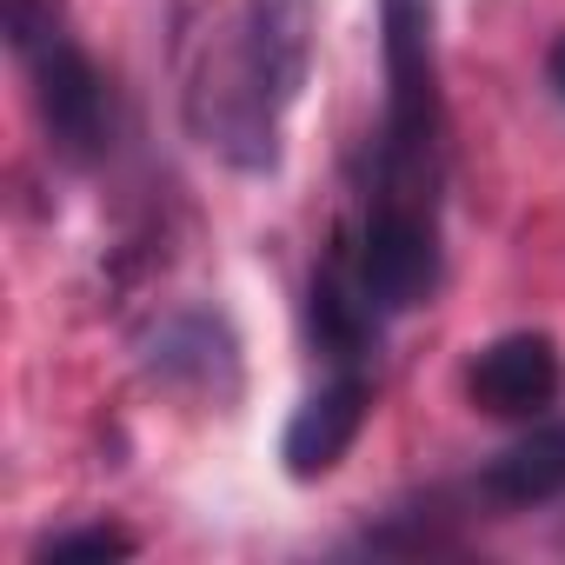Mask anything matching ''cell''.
<instances>
[{
    "label": "cell",
    "instance_id": "6da1fadb",
    "mask_svg": "<svg viewBox=\"0 0 565 565\" xmlns=\"http://www.w3.org/2000/svg\"><path fill=\"white\" fill-rule=\"evenodd\" d=\"M313 61V0H239V34L220 74L193 87V100L213 94V114L193 127L206 147H220L233 167L266 173L279 160V114H287L307 87Z\"/></svg>",
    "mask_w": 565,
    "mask_h": 565
},
{
    "label": "cell",
    "instance_id": "7a4b0ae2",
    "mask_svg": "<svg viewBox=\"0 0 565 565\" xmlns=\"http://www.w3.org/2000/svg\"><path fill=\"white\" fill-rule=\"evenodd\" d=\"M380 47H386V147H380V193L419 200L439 173V41L433 0H380Z\"/></svg>",
    "mask_w": 565,
    "mask_h": 565
},
{
    "label": "cell",
    "instance_id": "3957f363",
    "mask_svg": "<svg viewBox=\"0 0 565 565\" xmlns=\"http://www.w3.org/2000/svg\"><path fill=\"white\" fill-rule=\"evenodd\" d=\"M14 47H21L28 67H34V100H41L47 140H54L67 160H94L100 140H107V87H100L94 61H87L54 21H41L28 0H14Z\"/></svg>",
    "mask_w": 565,
    "mask_h": 565
},
{
    "label": "cell",
    "instance_id": "277c9868",
    "mask_svg": "<svg viewBox=\"0 0 565 565\" xmlns=\"http://www.w3.org/2000/svg\"><path fill=\"white\" fill-rule=\"evenodd\" d=\"M353 273H360V287L380 313H406L433 294V279H439V239H433V213L419 200H393L380 193L360 246H353Z\"/></svg>",
    "mask_w": 565,
    "mask_h": 565
},
{
    "label": "cell",
    "instance_id": "5b68a950",
    "mask_svg": "<svg viewBox=\"0 0 565 565\" xmlns=\"http://www.w3.org/2000/svg\"><path fill=\"white\" fill-rule=\"evenodd\" d=\"M558 380H565V366H558L552 333H505V340H492V347L472 360L466 399H472L479 413H492V419H532V413L552 406Z\"/></svg>",
    "mask_w": 565,
    "mask_h": 565
},
{
    "label": "cell",
    "instance_id": "8992f818",
    "mask_svg": "<svg viewBox=\"0 0 565 565\" xmlns=\"http://www.w3.org/2000/svg\"><path fill=\"white\" fill-rule=\"evenodd\" d=\"M366 406H373V386H366L360 373H340L333 386H320V393L294 413L287 439H279L287 472H294V479H327V472L353 452V439H360V426H366Z\"/></svg>",
    "mask_w": 565,
    "mask_h": 565
},
{
    "label": "cell",
    "instance_id": "52a82bcc",
    "mask_svg": "<svg viewBox=\"0 0 565 565\" xmlns=\"http://www.w3.org/2000/svg\"><path fill=\"white\" fill-rule=\"evenodd\" d=\"M479 492H486L492 505H505V512H525V505H552V499H565V419L532 426V433L512 439L499 459H486Z\"/></svg>",
    "mask_w": 565,
    "mask_h": 565
},
{
    "label": "cell",
    "instance_id": "ba28073f",
    "mask_svg": "<svg viewBox=\"0 0 565 565\" xmlns=\"http://www.w3.org/2000/svg\"><path fill=\"white\" fill-rule=\"evenodd\" d=\"M47 565H81V558H134V532L120 525H87V532H61L41 545Z\"/></svg>",
    "mask_w": 565,
    "mask_h": 565
},
{
    "label": "cell",
    "instance_id": "9c48e42d",
    "mask_svg": "<svg viewBox=\"0 0 565 565\" xmlns=\"http://www.w3.org/2000/svg\"><path fill=\"white\" fill-rule=\"evenodd\" d=\"M545 81H552V94L565 100V34L552 41V54H545Z\"/></svg>",
    "mask_w": 565,
    "mask_h": 565
}]
</instances>
